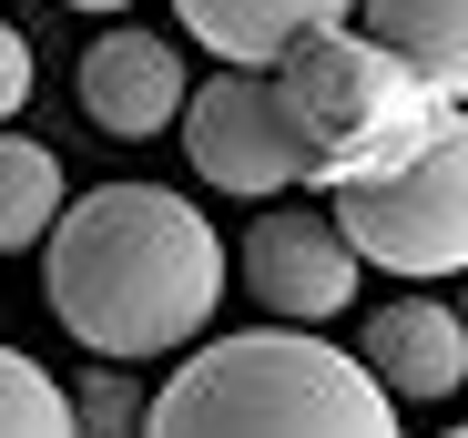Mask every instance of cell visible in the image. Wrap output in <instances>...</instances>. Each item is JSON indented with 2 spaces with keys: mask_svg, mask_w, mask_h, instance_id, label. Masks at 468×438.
Here are the masks:
<instances>
[{
  "mask_svg": "<svg viewBox=\"0 0 468 438\" xmlns=\"http://www.w3.org/2000/svg\"><path fill=\"white\" fill-rule=\"evenodd\" d=\"M51 316L71 347H92L102 368L122 357H174L214 326L224 306V235L214 214L184 204L174 184H102L51 214Z\"/></svg>",
  "mask_w": 468,
  "mask_h": 438,
  "instance_id": "1",
  "label": "cell"
},
{
  "mask_svg": "<svg viewBox=\"0 0 468 438\" xmlns=\"http://www.w3.org/2000/svg\"><path fill=\"white\" fill-rule=\"evenodd\" d=\"M133 438H398V398L316 326H245L194 347L143 398Z\"/></svg>",
  "mask_w": 468,
  "mask_h": 438,
  "instance_id": "2",
  "label": "cell"
},
{
  "mask_svg": "<svg viewBox=\"0 0 468 438\" xmlns=\"http://www.w3.org/2000/svg\"><path fill=\"white\" fill-rule=\"evenodd\" d=\"M265 82H275V102H285V123L305 143V184H326V194L408 164V154H428V143H448V133H468L458 102H438L418 71H398L367 31L295 41Z\"/></svg>",
  "mask_w": 468,
  "mask_h": 438,
  "instance_id": "3",
  "label": "cell"
},
{
  "mask_svg": "<svg viewBox=\"0 0 468 438\" xmlns=\"http://www.w3.org/2000/svg\"><path fill=\"white\" fill-rule=\"evenodd\" d=\"M326 225L356 265H387V275H458L468 265V133L428 143V154L387 164L367 184H336Z\"/></svg>",
  "mask_w": 468,
  "mask_h": 438,
  "instance_id": "4",
  "label": "cell"
},
{
  "mask_svg": "<svg viewBox=\"0 0 468 438\" xmlns=\"http://www.w3.org/2000/svg\"><path fill=\"white\" fill-rule=\"evenodd\" d=\"M174 123H184V164L214 194H255L265 204V194L305 184V143H295V123H285L265 71H214V82H194Z\"/></svg>",
  "mask_w": 468,
  "mask_h": 438,
  "instance_id": "5",
  "label": "cell"
},
{
  "mask_svg": "<svg viewBox=\"0 0 468 438\" xmlns=\"http://www.w3.org/2000/svg\"><path fill=\"white\" fill-rule=\"evenodd\" d=\"M224 265H245V296L265 306V326H326L346 316L356 296V255L336 245V225L316 204H275L245 225V245H234Z\"/></svg>",
  "mask_w": 468,
  "mask_h": 438,
  "instance_id": "6",
  "label": "cell"
},
{
  "mask_svg": "<svg viewBox=\"0 0 468 438\" xmlns=\"http://www.w3.org/2000/svg\"><path fill=\"white\" fill-rule=\"evenodd\" d=\"M356 368L377 378V398H408V408H428V398H458L468 388V326H458V306L448 296H387L367 326H356Z\"/></svg>",
  "mask_w": 468,
  "mask_h": 438,
  "instance_id": "7",
  "label": "cell"
},
{
  "mask_svg": "<svg viewBox=\"0 0 468 438\" xmlns=\"http://www.w3.org/2000/svg\"><path fill=\"white\" fill-rule=\"evenodd\" d=\"M71 92H82V123L112 133V143H153L174 112H184V51L164 31H102L71 71Z\"/></svg>",
  "mask_w": 468,
  "mask_h": 438,
  "instance_id": "8",
  "label": "cell"
},
{
  "mask_svg": "<svg viewBox=\"0 0 468 438\" xmlns=\"http://www.w3.org/2000/svg\"><path fill=\"white\" fill-rule=\"evenodd\" d=\"M346 11H356V0H174L184 41H204L224 71H275L295 41L346 31Z\"/></svg>",
  "mask_w": 468,
  "mask_h": 438,
  "instance_id": "9",
  "label": "cell"
},
{
  "mask_svg": "<svg viewBox=\"0 0 468 438\" xmlns=\"http://www.w3.org/2000/svg\"><path fill=\"white\" fill-rule=\"evenodd\" d=\"M367 41L398 71H418L438 102L468 92V0H367Z\"/></svg>",
  "mask_w": 468,
  "mask_h": 438,
  "instance_id": "10",
  "label": "cell"
},
{
  "mask_svg": "<svg viewBox=\"0 0 468 438\" xmlns=\"http://www.w3.org/2000/svg\"><path fill=\"white\" fill-rule=\"evenodd\" d=\"M61 204H71V184H61V154H51V143H31V133H0V255L41 245Z\"/></svg>",
  "mask_w": 468,
  "mask_h": 438,
  "instance_id": "11",
  "label": "cell"
},
{
  "mask_svg": "<svg viewBox=\"0 0 468 438\" xmlns=\"http://www.w3.org/2000/svg\"><path fill=\"white\" fill-rule=\"evenodd\" d=\"M0 438H71V418H61V378L31 368L21 347H0Z\"/></svg>",
  "mask_w": 468,
  "mask_h": 438,
  "instance_id": "12",
  "label": "cell"
},
{
  "mask_svg": "<svg viewBox=\"0 0 468 438\" xmlns=\"http://www.w3.org/2000/svg\"><path fill=\"white\" fill-rule=\"evenodd\" d=\"M61 418H71V438H133L143 428V388L122 368H82L61 388Z\"/></svg>",
  "mask_w": 468,
  "mask_h": 438,
  "instance_id": "13",
  "label": "cell"
},
{
  "mask_svg": "<svg viewBox=\"0 0 468 438\" xmlns=\"http://www.w3.org/2000/svg\"><path fill=\"white\" fill-rule=\"evenodd\" d=\"M31 112V41L0 21V123H21Z\"/></svg>",
  "mask_w": 468,
  "mask_h": 438,
  "instance_id": "14",
  "label": "cell"
},
{
  "mask_svg": "<svg viewBox=\"0 0 468 438\" xmlns=\"http://www.w3.org/2000/svg\"><path fill=\"white\" fill-rule=\"evenodd\" d=\"M71 11H133V0H71Z\"/></svg>",
  "mask_w": 468,
  "mask_h": 438,
  "instance_id": "15",
  "label": "cell"
}]
</instances>
